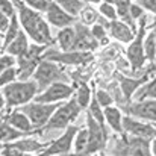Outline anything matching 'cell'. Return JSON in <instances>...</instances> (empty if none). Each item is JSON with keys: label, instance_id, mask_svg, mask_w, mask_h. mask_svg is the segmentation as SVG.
Wrapping results in <instances>:
<instances>
[{"label": "cell", "instance_id": "2e32d148", "mask_svg": "<svg viewBox=\"0 0 156 156\" xmlns=\"http://www.w3.org/2000/svg\"><path fill=\"white\" fill-rule=\"evenodd\" d=\"M5 120H6L12 127H15L17 130L23 132L24 135L37 133L35 129H34V126H32V123H30V120H29V117H27L21 109H12V111H9V112L5 115Z\"/></svg>", "mask_w": 156, "mask_h": 156}, {"label": "cell", "instance_id": "8d00e7d4", "mask_svg": "<svg viewBox=\"0 0 156 156\" xmlns=\"http://www.w3.org/2000/svg\"><path fill=\"white\" fill-rule=\"evenodd\" d=\"M94 96H96V99H97V102L100 103L102 108H108V106H112L114 105V99H112V96L109 94V93H106L105 90H97L96 93H94Z\"/></svg>", "mask_w": 156, "mask_h": 156}, {"label": "cell", "instance_id": "ffe728a7", "mask_svg": "<svg viewBox=\"0 0 156 156\" xmlns=\"http://www.w3.org/2000/svg\"><path fill=\"white\" fill-rule=\"evenodd\" d=\"M103 114H105V121L106 124L115 132V133H123V112L120 111V108L117 106H108L103 109Z\"/></svg>", "mask_w": 156, "mask_h": 156}, {"label": "cell", "instance_id": "d4e9b609", "mask_svg": "<svg viewBox=\"0 0 156 156\" xmlns=\"http://www.w3.org/2000/svg\"><path fill=\"white\" fill-rule=\"evenodd\" d=\"M79 20H80V23H83L85 26L91 27V26H94V24L100 20V12H99V9H96L93 5L87 3V5L82 8V11L79 12Z\"/></svg>", "mask_w": 156, "mask_h": 156}, {"label": "cell", "instance_id": "d590c367", "mask_svg": "<svg viewBox=\"0 0 156 156\" xmlns=\"http://www.w3.org/2000/svg\"><path fill=\"white\" fill-rule=\"evenodd\" d=\"M17 65V58L12 56V55H8V53H2L0 55V74L3 71H6L8 68H12Z\"/></svg>", "mask_w": 156, "mask_h": 156}, {"label": "cell", "instance_id": "7dc6e473", "mask_svg": "<svg viewBox=\"0 0 156 156\" xmlns=\"http://www.w3.org/2000/svg\"><path fill=\"white\" fill-rule=\"evenodd\" d=\"M2 149H3V144H2V143H0V150H2Z\"/></svg>", "mask_w": 156, "mask_h": 156}, {"label": "cell", "instance_id": "ee69618b", "mask_svg": "<svg viewBox=\"0 0 156 156\" xmlns=\"http://www.w3.org/2000/svg\"><path fill=\"white\" fill-rule=\"evenodd\" d=\"M102 2H105V0H87V3H90V5H96V3H102Z\"/></svg>", "mask_w": 156, "mask_h": 156}, {"label": "cell", "instance_id": "d6a6232c", "mask_svg": "<svg viewBox=\"0 0 156 156\" xmlns=\"http://www.w3.org/2000/svg\"><path fill=\"white\" fill-rule=\"evenodd\" d=\"M15 80H18V71H17V65L12 67V68H8L6 71H3L0 74V88L9 85V83H14Z\"/></svg>", "mask_w": 156, "mask_h": 156}, {"label": "cell", "instance_id": "1f68e13d", "mask_svg": "<svg viewBox=\"0 0 156 156\" xmlns=\"http://www.w3.org/2000/svg\"><path fill=\"white\" fill-rule=\"evenodd\" d=\"M99 12H100V15H102L103 18H106L108 21L118 20L117 9H115V6H114L112 3H109V2H102V3L99 5Z\"/></svg>", "mask_w": 156, "mask_h": 156}, {"label": "cell", "instance_id": "83f0119b", "mask_svg": "<svg viewBox=\"0 0 156 156\" xmlns=\"http://www.w3.org/2000/svg\"><path fill=\"white\" fill-rule=\"evenodd\" d=\"M146 99L156 100V76L147 83H144L135 94V100H146Z\"/></svg>", "mask_w": 156, "mask_h": 156}, {"label": "cell", "instance_id": "f1b7e54d", "mask_svg": "<svg viewBox=\"0 0 156 156\" xmlns=\"http://www.w3.org/2000/svg\"><path fill=\"white\" fill-rule=\"evenodd\" d=\"M144 52H146V59L150 61V64H156V40L153 32L150 30L147 35H146V40H144Z\"/></svg>", "mask_w": 156, "mask_h": 156}, {"label": "cell", "instance_id": "30bf717a", "mask_svg": "<svg viewBox=\"0 0 156 156\" xmlns=\"http://www.w3.org/2000/svg\"><path fill=\"white\" fill-rule=\"evenodd\" d=\"M76 93V88L71 87L67 82H58L53 83L49 88H46L44 91H41L34 102L38 103H62L70 100Z\"/></svg>", "mask_w": 156, "mask_h": 156}, {"label": "cell", "instance_id": "4fadbf2b", "mask_svg": "<svg viewBox=\"0 0 156 156\" xmlns=\"http://www.w3.org/2000/svg\"><path fill=\"white\" fill-rule=\"evenodd\" d=\"M126 115L135 117L143 121L156 123V100L146 99V100H133L126 105L124 108Z\"/></svg>", "mask_w": 156, "mask_h": 156}, {"label": "cell", "instance_id": "4316f807", "mask_svg": "<svg viewBox=\"0 0 156 156\" xmlns=\"http://www.w3.org/2000/svg\"><path fill=\"white\" fill-rule=\"evenodd\" d=\"M74 99H76V102L77 105L82 108V109H87L90 103H91V99H93V93H91V88H90V85H87V83H80L77 88H76V96H74Z\"/></svg>", "mask_w": 156, "mask_h": 156}, {"label": "cell", "instance_id": "7402d4cb", "mask_svg": "<svg viewBox=\"0 0 156 156\" xmlns=\"http://www.w3.org/2000/svg\"><path fill=\"white\" fill-rule=\"evenodd\" d=\"M55 43H58V46L61 47L62 52H71L73 47H74V43H76V30H74V26L59 29V32H58V35H56V38H55Z\"/></svg>", "mask_w": 156, "mask_h": 156}, {"label": "cell", "instance_id": "8fae6325", "mask_svg": "<svg viewBox=\"0 0 156 156\" xmlns=\"http://www.w3.org/2000/svg\"><path fill=\"white\" fill-rule=\"evenodd\" d=\"M123 133L149 141H153L156 138V129L152 123L138 120L130 115H124L123 118Z\"/></svg>", "mask_w": 156, "mask_h": 156}, {"label": "cell", "instance_id": "c3c4849f", "mask_svg": "<svg viewBox=\"0 0 156 156\" xmlns=\"http://www.w3.org/2000/svg\"><path fill=\"white\" fill-rule=\"evenodd\" d=\"M93 156H102V155L100 153H96V155H93Z\"/></svg>", "mask_w": 156, "mask_h": 156}, {"label": "cell", "instance_id": "4dcf8cb0", "mask_svg": "<svg viewBox=\"0 0 156 156\" xmlns=\"http://www.w3.org/2000/svg\"><path fill=\"white\" fill-rule=\"evenodd\" d=\"M88 114L102 126H106V121H105V114H103V108L100 106V103L97 102L96 96L93 94V99H91V103L88 106Z\"/></svg>", "mask_w": 156, "mask_h": 156}, {"label": "cell", "instance_id": "ab89813d", "mask_svg": "<svg viewBox=\"0 0 156 156\" xmlns=\"http://www.w3.org/2000/svg\"><path fill=\"white\" fill-rule=\"evenodd\" d=\"M136 3H138L144 11L152 12L156 17V0H140V2H136Z\"/></svg>", "mask_w": 156, "mask_h": 156}, {"label": "cell", "instance_id": "6da1fadb", "mask_svg": "<svg viewBox=\"0 0 156 156\" xmlns=\"http://www.w3.org/2000/svg\"><path fill=\"white\" fill-rule=\"evenodd\" d=\"M17 9V15L21 24V29L26 32L29 40L40 46H52L55 38L50 32V24L41 12L30 9L23 0H12Z\"/></svg>", "mask_w": 156, "mask_h": 156}, {"label": "cell", "instance_id": "9a60e30c", "mask_svg": "<svg viewBox=\"0 0 156 156\" xmlns=\"http://www.w3.org/2000/svg\"><path fill=\"white\" fill-rule=\"evenodd\" d=\"M46 20L50 26H55L58 29H64V27H70L74 26L77 23V17L71 15L70 12H67L65 9H62L59 5H56L53 2L49 8V11L46 12Z\"/></svg>", "mask_w": 156, "mask_h": 156}, {"label": "cell", "instance_id": "f907efd6", "mask_svg": "<svg viewBox=\"0 0 156 156\" xmlns=\"http://www.w3.org/2000/svg\"><path fill=\"white\" fill-rule=\"evenodd\" d=\"M2 53H3V52H0V55H2Z\"/></svg>", "mask_w": 156, "mask_h": 156}, {"label": "cell", "instance_id": "d6986e66", "mask_svg": "<svg viewBox=\"0 0 156 156\" xmlns=\"http://www.w3.org/2000/svg\"><path fill=\"white\" fill-rule=\"evenodd\" d=\"M105 2H109L115 6L117 9V15H118V20H121L123 23H126L133 32L138 30V24L132 20V15H130V6H132V0H105Z\"/></svg>", "mask_w": 156, "mask_h": 156}, {"label": "cell", "instance_id": "681fc988", "mask_svg": "<svg viewBox=\"0 0 156 156\" xmlns=\"http://www.w3.org/2000/svg\"><path fill=\"white\" fill-rule=\"evenodd\" d=\"M0 37H3V34H2V32H0Z\"/></svg>", "mask_w": 156, "mask_h": 156}, {"label": "cell", "instance_id": "5bb4252c", "mask_svg": "<svg viewBox=\"0 0 156 156\" xmlns=\"http://www.w3.org/2000/svg\"><path fill=\"white\" fill-rule=\"evenodd\" d=\"M74 30H76V43H74V47L73 50L74 52H94L100 44L99 41L94 38L93 32H91V27L85 26L83 23L77 21L74 24Z\"/></svg>", "mask_w": 156, "mask_h": 156}, {"label": "cell", "instance_id": "cb8c5ba5", "mask_svg": "<svg viewBox=\"0 0 156 156\" xmlns=\"http://www.w3.org/2000/svg\"><path fill=\"white\" fill-rule=\"evenodd\" d=\"M24 133L17 130L15 127H12L6 120H2L0 121V143L2 144H9V143H14L20 138H23Z\"/></svg>", "mask_w": 156, "mask_h": 156}, {"label": "cell", "instance_id": "60d3db41", "mask_svg": "<svg viewBox=\"0 0 156 156\" xmlns=\"http://www.w3.org/2000/svg\"><path fill=\"white\" fill-rule=\"evenodd\" d=\"M9 23H11V18L9 17H6L2 11H0V32L5 35V32H6V29L9 27Z\"/></svg>", "mask_w": 156, "mask_h": 156}, {"label": "cell", "instance_id": "e0dca14e", "mask_svg": "<svg viewBox=\"0 0 156 156\" xmlns=\"http://www.w3.org/2000/svg\"><path fill=\"white\" fill-rule=\"evenodd\" d=\"M108 34L111 38L120 41V43H124V44H130L133 40H135V35L136 32H133L126 23H123L121 20H114V21H109V26H108Z\"/></svg>", "mask_w": 156, "mask_h": 156}, {"label": "cell", "instance_id": "f546056e", "mask_svg": "<svg viewBox=\"0 0 156 156\" xmlns=\"http://www.w3.org/2000/svg\"><path fill=\"white\" fill-rule=\"evenodd\" d=\"M53 2L74 17H77L79 12L82 11V8L85 6V3L82 0H53Z\"/></svg>", "mask_w": 156, "mask_h": 156}, {"label": "cell", "instance_id": "ac0fdd59", "mask_svg": "<svg viewBox=\"0 0 156 156\" xmlns=\"http://www.w3.org/2000/svg\"><path fill=\"white\" fill-rule=\"evenodd\" d=\"M118 80H120V88L124 94V99L127 103H130V99L136 94V91L149 82V77L147 76H143V77H124V76H118Z\"/></svg>", "mask_w": 156, "mask_h": 156}, {"label": "cell", "instance_id": "e575fe53", "mask_svg": "<svg viewBox=\"0 0 156 156\" xmlns=\"http://www.w3.org/2000/svg\"><path fill=\"white\" fill-rule=\"evenodd\" d=\"M91 32L94 35V38L99 41V44H106L108 43V29L105 27L103 24L100 23H96L94 26H91Z\"/></svg>", "mask_w": 156, "mask_h": 156}, {"label": "cell", "instance_id": "52a82bcc", "mask_svg": "<svg viewBox=\"0 0 156 156\" xmlns=\"http://www.w3.org/2000/svg\"><path fill=\"white\" fill-rule=\"evenodd\" d=\"M146 26H147V17L144 15L140 20L135 40L127 47V59H129L132 71L140 70L144 65V62L147 61L146 59V52H144V40H146V35H147L146 34Z\"/></svg>", "mask_w": 156, "mask_h": 156}, {"label": "cell", "instance_id": "816d5d0a", "mask_svg": "<svg viewBox=\"0 0 156 156\" xmlns=\"http://www.w3.org/2000/svg\"><path fill=\"white\" fill-rule=\"evenodd\" d=\"M136 2H140V0H136Z\"/></svg>", "mask_w": 156, "mask_h": 156}, {"label": "cell", "instance_id": "277c9868", "mask_svg": "<svg viewBox=\"0 0 156 156\" xmlns=\"http://www.w3.org/2000/svg\"><path fill=\"white\" fill-rule=\"evenodd\" d=\"M80 111H82V108L77 105L74 96H73L70 100L61 103V106L55 111V114L52 115V118L47 123V126L43 129V132H46V130H65V129H68L70 126H73L71 123L74 120H77Z\"/></svg>", "mask_w": 156, "mask_h": 156}, {"label": "cell", "instance_id": "7a4b0ae2", "mask_svg": "<svg viewBox=\"0 0 156 156\" xmlns=\"http://www.w3.org/2000/svg\"><path fill=\"white\" fill-rule=\"evenodd\" d=\"M6 100V111H12L17 108H21L24 105H29L35 100V97L40 94L38 83L30 80H15L14 83H9L2 88L0 91Z\"/></svg>", "mask_w": 156, "mask_h": 156}, {"label": "cell", "instance_id": "5b68a950", "mask_svg": "<svg viewBox=\"0 0 156 156\" xmlns=\"http://www.w3.org/2000/svg\"><path fill=\"white\" fill-rule=\"evenodd\" d=\"M32 79L38 83V88H40V93L44 91L46 88H49L53 83H58V82H68V76L67 73L62 70V67L56 62L52 61H47V59H43L38 65V68L35 70Z\"/></svg>", "mask_w": 156, "mask_h": 156}, {"label": "cell", "instance_id": "b9f144b4", "mask_svg": "<svg viewBox=\"0 0 156 156\" xmlns=\"http://www.w3.org/2000/svg\"><path fill=\"white\" fill-rule=\"evenodd\" d=\"M2 111H6V100H5L3 94L0 93V112H2Z\"/></svg>", "mask_w": 156, "mask_h": 156}, {"label": "cell", "instance_id": "603a6c76", "mask_svg": "<svg viewBox=\"0 0 156 156\" xmlns=\"http://www.w3.org/2000/svg\"><path fill=\"white\" fill-rule=\"evenodd\" d=\"M29 47H30V44H29V37H27L26 32L21 29V32L18 34V37L5 49V53L12 55V56H15V58H20V56H23V55L27 53Z\"/></svg>", "mask_w": 156, "mask_h": 156}, {"label": "cell", "instance_id": "836d02e7", "mask_svg": "<svg viewBox=\"0 0 156 156\" xmlns=\"http://www.w3.org/2000/svg\"><path fill=\"white\" fill-rule=\"evenodd\" d=\"M30 9L37 11V12H41V14H46L50 8V5L53 3V0H23Z\"/></svg>", "mask_w": 156, "mask_h": 156}, {"label": "cell", "instance_id": "f35d334b", "mask_svg": "<svg viewBox=\"0 0 156 156\" xmlns=\"http://www.w3.org/2000/svg\"><path fill=\"white\" fill-rule=\"evenodd\" d=\"M130 15H132V20L136 23V21H140L144 17V9L138 3H132V6H130Z\"/></svg>", "mask_w": 156, "mask_h": 156}, {"label": "cell", "instance_id": "484cf974", "mask_svg": "<svg viewBox=\"0 0 156 156\" xmlns=\"http://www.w3.org/2000/svg\"><path fill=\"white\" fill-rule=\"evenodd\" d=\"M21 32V24H20V20H18V15L15 14L14 17H11V23H9V27L6 29L5 35H3V52L5 49L18 37V34Z\"/></svg>", "mask_w": 156, "mask_h": 156}, {"label": "cell", "instance_id": "74e56055", "mask_svg": "<svg viewBox=\"0 0 156 156\" xmlns=\"http://www.w3.org/2000/svg\"><path fill=\"white\" fill-rule=\"evenodd\" d=\"M0 11L9 18L17 14V9H15V5L12 0H0Z\"/></svg>", "mask_w": 156, "mask_h": 156}, {"label": "cell", "instance_id": "3957f363", "mask_svg": "<svg viewBox=\"0 0 156 156\" xmlns=\"http://www.w3.org/2000/svg\"><path fill=\"white\" fill-rule=\"evenodd\" d=\"M149 140L130 136L126 133H117L115 144L111 150L112 156H152Z\"/></svg>", "mask_w": 156, "mask_h": 156}, {"label": "cell", "instance_id": "7bdbcfd3", "mask_svg": "<svg viewBox=\"0 0 156 156\" xmlns=\"http://www.w3.org/2000/svg\"><path fill=\"white\" fill-rule=\"evenodd\" d=\"M150 152H152V156H156V138L150 143Z\"/></svg>", "mask_w": 156, "mask_h": 156}, {"label": "cell", "instance_id": "7c38bea8", "mask_svg": "<svg viewBox=\"0 0 156 156\" xmlns=\"http://www.w3.org/2000/svg\"><path fill=\"white\" fill-rule=\"evenodd\" d=\"M91 53L90 52H58V50H53V49H47L44 55H43V59H47V61H52L56 62L59 65H80V64H85L88 61H91Z\"/></svg>", "mask_w": 156, "mask_h": 156}, {"label": "cell", "instance_id": "9c48e42d", "mask_svg": "<svg viewBox=\"0 0 156 156\" xmlns=\"http://www.w3.org/2000/svg\"><path fill=\"white\" fill-rule=\"evenodd\" d=\"M87 129L90 132V141H88V149H87V156H93L96 153H100L106 149L109 133L106 126L99 124L90 114H87Z\"/></svg>", "mask_w": 156, "mask_h": 156}, {"label": "cell", "instance_id": "ba28073f", "mask_svg": "<svg viewBox=\"0 0 156 156\" xmlns=\"http://www.w3.org/2000/svg\"><path fill=\"white\" fill-rule=\"evenodd\" d=\"M79 129L80 127H77V126H70L68 129H65V132L61 135V136H58L55 141L52 143H47V146H46V149L41 152V153H38L37 156H65L68 155V153H71V150H73V143H74V136H76V133L79 132Z\"/></svg>", "mask_w": 156, "mask_h": 156}, {"label": "cell", "instance_id": "f6af8a7d", "mask_svg": "<svg viewBox=\"0 0 156 156\" xmlns=\"http://www.w3.org/2000/svg\"><path fill=\"white\" fill-rule=\"evenodd\" d=\"M152 32H153V35H155V40H156V21L153 23V26H152ZM155 67H156V64H155Z\"/></svg>", "mask_w": 156, "mask_h": 156}, {"label": "cell", "instance_id": "8992f818", "mask_svg": "<svg viewBox=\"0 0 156 156\" xmlns=\"http://www.w3.org/2000/svg\"><path fill=\"white\" fill-rule=\"evenodd\" d=\"M64 103V102H62ZM61 106V103H38V102H30L29 105H24L21 109L30 120L34 129L37 133H43V129L47 126V123L50 121L52 115L55 114V111Z\"/></svg>", "mask_w": 156, "mask_h": 156}, {"label": "cell", "instance_id": "bcb514c9", "mask_svg": "<svg viewBox=\"0 0 156 156\" xmlns=\"http://www.w3.org/2000/svg\"><path fill=\"white\" fill-rule=\"evenodd\" d=\"M0 52H3V37H0Z\"/></svg>", "mask_w": 156, "mask_h": 156}, {"label": "cell", "instance_id": "44dd1931", "mask_svg": "<svg viewBox=\"0 0 156 156\" xmlns=\"http://www.w3.org/2000/svg\"><path fill=\"white\" fill-rule=\"evenodd\" d=\"M9 146L15 147L21 153L29 156L32 153H41L46 149L47 144H43V143H40V141H37L34 138H20V140H17L14 143H9Z\"/></svg>", "mask_w": 156, "mask_h": 156}]
</instances>
